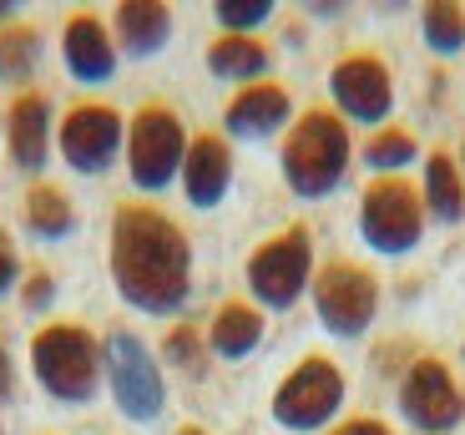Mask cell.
<instances>
[{
	"mask_svg": "<svg viewBox=\"0 0 465 435\" xmlns=\"http://www.w3.org/2000/svg\"><path fill=\"white\" fill-rule=\"evenodd\" d=\"M177 435H203V430H198V425H183V430H177Z\"/></svg>",
	"mask_w": 465,
	"mask_h": 435,
	"instance_id": "cell-31",
	"label": "cell"
},
{
	"mask_svg": "<svg viewBox=\"0 0 465 435\" xmlns=\"http://www.w3.org/2000/svg\"><path fill=\"white\" fill-rule=\"evenodd\" d=\"M208 340L223 360H243V354H253L258 340H263V319L248 304H223L218 319H213V330H208Z\"/></svg>",
	"mask_w": 465,
	"mask_h": 435,
	"instance_id": "cell-18",
	"label": "cell"
},
{
	"mask_svg": "<svg viewBox=\"0 0 465 435\" xmlns=\"http://www.w3.org/2000/svg\"><path fill=\"white\" fill-rule=\"evenodd\" d=\"M41 61V35L31 25H0V82H31Z\"/></svg>",
	"mask_w": 465,
	"mask_h": 435,
	"instance_id": "cell-22",
	"label": "cell"
},
{
	"mask_svg": "<svg viewBox=\"0 0 465 435\" xmlns=\"http://www.w3.org/2000/svg\"><path fill=\"white\" fill-rule=\"evenodd\" d=\"M61 51H66V66H71L76 82H92V86L96 82H112L116 46H112V35H106V25L96 21V15H71Z\"/></svg>",
	"mask_w": 465,
	"mask_h": 435,
	"instance_id": "cell-14",
	"label": "cell"
},
{
	"mask_svg": "<svg viewBox=\"0 0 465 435\" xmlns=\"http://www.w3.org/2000/svg\"><path fill=\"white\" fill-rule=\"evenodd\" d=\"M364 163H370L374 173H395V167L415 163V137H410V132H400V127L374 132V137L364 142Z\"/></svg>",
	"mask_w": 465,
	"mask_h": 435,
	"instance_id": "cell-24",
	"label": "cell"
},
{
	"mask_svg": "<svg viewBox=\"0 0 465 435\" xmlns=\"http://www.w3.org/2000/svg\"><path fill=\"white\" fill-rule=\"evenodd\" d=\"M193 253L173 218L157 208H122L112 223V279L116 294L142 314H177L187 304Z\"/></svg>",
	"mask_w": 465,
	"mask_h": 435,
	"instance_id": "cell-1",
	"label": "cell"
},
{
	"mask_svg": "<svg viewBox=\"0 0 465 435\" xmlns=\"http://www.w3.org/2000/svg\"><path fill=\"white\" fill-rule=\"evenodd\" d=\"M374 304H380V283L360 263H329L314 279V309L329 334H344V340L364 334V324L374 319Z\"/></svg>",
	"mask_w": 465,
	"mask_h": 435,
	"instance_id": "cell-8",
	"label": "cell"
},
{
	"mask_svg": "<svg viewBox=\"0 0 465 435\" xmlns=\"http://www.w3.org/2000/svg\"><path fill=\"white\" fill-rule=\"evenodd\" d=\"M334 435H390V430H384L380 420H349V425H339Z\"/></svg>",
	"mask_w": 465,
	"mask_h": 435,
	"instance_id": "cell-30",
	"label": "cell"
},
{
	"mask_svg": "<svg viewBox=\"0 0 465 435\" xmlns=\"http://www.w3.org/2000/svg\"><path fill=\"white\" fill-rule=\"evenodd\" d=\"M31 370L51 400L86 405L96 395V380H102V354L82 324H51L31 340Z\"/></svg>",
	"mask_w": 465,
	"mask_h": 435,
	"instance_id": "cell-3",
	"label": "cell"
},
{
	"mask_svg": "<svg viewBox=\"0 0 465 435\" xmlns=\"http://www.w3.org/2000/svg\"><path fill=\"white\" fill-rule=\"evenodd\" d=\"M232 183V153L223 137H198L187 142V163H183V188H187V203L198 208H218L223 193Z\"/></svg>",
	"mask_w": 465,
	"mask_h": 435,
	"instance_id": "cell-13",
	"label": "cell"
},
{
	"mask_svg": "<svg viewBox=\"0 0 465 435\" xmlns=\"http://www.w3.org/2000/svg\"><path fill=\"white\" fill-rule=\"evenodd\" d=\"M102 365H106V375H112V395H116V405H122V415L152 420V415L163 410V400H167L163 375H157L147 344H142L137 334H112Z\"/></svg>",
	"mask_w": 465,
	"mask_h": 435,
	"instance_id": "cell-9",
	"label": "cell"
},
{
	"mask_svg": "<svg viewBox=\"0 0 465 435\" xmlns=\"http://www.w3.org/2000/svg\"><path fill=\"white\" fill-rule=\"evenodd\" d=\"M25 223L41 238H66L76 228V213H71V198L61 188H31L25 193Z\"/></svg>",
	"mask_w": 465,
	"mask_h": 435,
	"instance_id": "cell-21",
	"label": "cell"
},
{
	"mask_svg": "<svg viewBox=\"0 0 465 435\" xmlns=\"http://www.w3.org/2000/svg\"><path fill=\"white\" fill-rule=\"evenodd\" d=\"M344 405V380L329 360L309 354L299 370L279 385L273 395V420L283 430H319L324 420H334V410Z\"/></svg>",
	"mask_w": 465,
	"mask_h": 435,
	"instance_id": "cell-6",
	"label": "cell"
},
{
	"mask_svg": "<svg viewBox=\"0 0 465 435\" xmlns=\"http://www.w3.org/2000/svg\"><path fill=\"white\" fill-rule=\"evenodd\" d=\"M208 71L223 76V82H253V76L268 71V51H263V41H253V35H223V41H213V51H208Z\"/></svg>",
	"mask_w": 465,
	"mask_h": 435,
	"instance_id": "cell-19",
	"label": "cell"
},
{
	"mask_svg": "<svg viewBox=\"0 0 465 435\" xmlns=\"http://www.w3.org/2000/svg\"><path fill=\"white\" fill-rule=\"evenodd\" d=\"M116 35L132 56H157L173 35V11L163 0H127L116 5Z\"/></svg>",
	"mask_w": 465,
	"mask_h": 435,
	"instance_id": "cell-17",
	"label": "cell"
},
{
	"mask_svg": "<svg viewBox=\"0 0 465 435\" xmlns=\"http://www.w3.org/2000/svg\"><path fill=\"white\" fill-rule=\"evenodd\" d=\"M122 147V117L112 106H71L66 122H61V157H66L76 173H102L106 163Z\"/></svg>",
	"mask_w": 465,
	"mask_h": 435,
	"instance_id": "cell-12",
	"label": "cell"
},
{
	"mask_svg": "<svg viewBox=\"0 0 465 435\" xmlns=\"http://www.w3.org/2000/svg\"><path fill=\"white\" fill-rule=\"evenodd\" d=\"M163 350H167V360H173V365H183V370H198L203 365V360H198V334L187 330V324H177V330L167 334Z\"/></svg>",
	"mask_w": 465,
	"mask_h": 435,
	"instance_id": "cell-26",
	"label": "cell"
},
{
	"mask_svg": "<svg viewBox=\"0 0 465 435\" xmlns=\"http://www.w3.org/2000/svg\"><path fill=\"white\" fill-rule=\"evenodd\" d=\"M5 142H11V163L15 167H25V173L46 167V153H51V106H46V96H41V92L15 96Z\"/></svg>",
	"mask_w": 465,
	"mask_h": 435,
	"instance_id": "cell-15",
	"label": "cell"
},
{
	"mask_svg": "<svg viewBox=\"0 0 465 435\" xmlns=\"http://www.w3.org/2000/svg\"><path fill=\"white\" fill-rule=\"evenodd\" d=\"M329 92H334L339 112L349 122H384L390 117V106H395V86H390V71L384 61L374 56H344L329 76Z\"/></svg>",
	"mask_w": 465,
	"mask_h": 435,
	"instance_id": "cell-11",
	"label": "cell"
},
{
	"mask_svg": "<svg viewBox=\"0 0 465 435\" xmlns=\"http://www.w3.org/2000/svg\"><path fill=\"white\" fill-rule=\"evenodd\" d=\"M349 132L334 112H303L283 142V177L299 198H324L344 183Z\"/></svg>",
	"mask_w": 465,
	"mask_h": 435,
	"instance_id": "cell-2",
	"label": "cell"
},
{
	"mask_svg": "<svg viewBox=\"0 0 465 435\" xmlns=\"http://www.w3.org/2000/svg\"><path fill=\"white\" fill-rule=\"evenodd\" d=\"M273 15L268 0H223L218 5V25H228V35H248L253 25H263Z\"/></svg>",
	"mask_w": 465,
	"mask_h": 435,
	"instance_id": "cell-25",
	"label": "cell"
},
{
	"mask_svg": "<svg viewBox=\"0 0 465 435\" xmlns=\"http://www.w3.org/2000/svg\"><path fill=\"white\" fill-rule=\"evenodd\" d=\"M289 122V92L273 82H253L228 102V132L232 137H268Z\"/></svg>",
	"mask_w": 465,
	"mask_h": 435,
	"instance_id": "cell-16",
	"label": "cell"
},
{
	"mask_svg": "<svg viewBox=\"0 0 465 435\" xmlns=\"http://www.w3.org/2000/svg\"><path fill=\"white\" fill-rule=\"evenodd\" d=\"M400 410H405L410 425H420V430H450L455 420H460V390H455L450 370L440 365V360H420L415 370L405 375V385H400Z\"/></svg>",
	"mask_w": 465,
	"mask_h": 435,
	"instance_id": "cell-10",
	"label": "cell"
},
{
	"mask_svg": "<svg viewBox=\"0 0 465 435\" xmlns=\"http://www.w3.org/2000/svg\"><path fill=\"white\" fill-rule=\"evenodd\" d=\"M425 41H430V51H440V56H450V51L465 46V15L455 0H430L425 5Z\"/></svg>",
	"mask_w": 465,
	"mask_h": 435,
	"instance_id": "cell-23",
	"label": "cell"
},
{
	"mask_svg": "<svg viewBox=\"0 0 465 435\" xmlns=\"http://www.w3.org/2000/svg\"><path fill=\"white\" fill-rule=\"evenodd\" d=\"M51 294H56V289H51L46 273H31V279H25V309H46Z\"/></svg>",
	"mask_w": 465,
	"mask_h": 435,
	"instance_id": "cell-28",
	"label": "cell"
},
{
	"mask_svg": "<svg viewBox=\"0 0 465 435\" xmlns=\"http://www.w3.org/2000/svg\"><path fill=\"white\" fill-rule=\"evenodd\" d=\"M309 269H314L309 228H289V233L268 238L253 259H248V289L268 309H289V304H299L303 283H309Z\"/></svg>",
	"mask_w": 465,
	"mask_h": 435,
	"instance_id": "cell-5",
	"label": "cell"
},
{
	"mask_svg": "<svg viewBox=\"0 0 465 435\" xmlns=\"http://www.w3.org/2000/svg\"><path fill=\"white\" fill-rule=\"evenodd\" d=\"M15 279H21V259H15V248H11V238L0 233V299L15 289Z\"/></svg>",
	"mask_w": 465,
	"mask_h": 435,
	"instance_id": "cell-27",
	"label": "cell"
},
{
	"mask_svg": "<svg viewBox=\"0 0 465 435\" xmlns=\"http://www.w3.org/2000/svg\"><path fill=\"white\" fill-rule=\"evenodd\" d=\"M425 203H430V213L445 218V223H455V218L465 213L460 167H455L445 153H430V163H425Z\"/></svg>",
	"mask_w": 465,
	"mask_h": 435,
	"instance_id": "cell-20",
	"label": "cell"
},
{
	"mask_svg": "<svg viewBox=\"0 0 465 435\" xmlns=\"http://www.w3.org/2000/svg\"><path fill=\"white\" fill-rule=\"evenodd\" d=\"M15 395V370H11V354L0 350V400H11Z\"/></svg>",
	"mask_w": 465,
	"mask_h": 435,
	"instance_id": "cell-29",
	"label": "cell"
},
{
	"mask_svg": "<svg viewBox=\"0 0 465 435\" xmlns=\"http://www.w3.org/2000/svg\"><path fill=\"white\" fill-rule=\"evenodd\" d=\"M360 228L364 243L380 248V253H405L420 243V228H425V213H420V193L400 177H380L370 193H364L360 208Z\"/></svg>",
	"mask_w": 465,
	"mask_h": 435,
	"instance_id": "cell-7",
	"label": "cell"
},
{
	"mask_svg": "<svg viewBox=\"0 0 465 435\" xmlns=\"http://www.w3.org/2000/svg\"><path fill=\"white\" fill-rule=\"evenodd\" d=\"M187 163V137L177 112L167 106H142L132 117V137H127V173L142 193H163Z\"/></svg>",
	"mask_w": 465,
	"mask_h": 435,
	"instance_id": "cell-4",
	"label": "cell"
}]
</instances>
